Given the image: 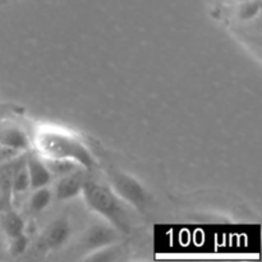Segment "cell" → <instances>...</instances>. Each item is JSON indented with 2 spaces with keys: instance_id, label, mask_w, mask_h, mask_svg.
Instances as JSON below:
<instances>
[{
  "instance_id": "1",
  "label": "cell",
  "mask_w": 262,
  "mask_h": 262,
  "mask_svg": "<svg viewBox=\"0 0 262 262\" xmlns=\"http://www.w3.org/2000/svg\"><path fill=\"white\" fill-rule=\"evenodd\" d=\"M36 145L43 159H67L86 169L95 165L89 148L66 130L50 128L40 130L36 137Z\"/></svg>"
},
{
  "instance_id": "2",
  "label": "cell",
  "mask_w": 262,
  "mask_h": 262,
  "mask_svg": "<svg viewBox=\"0 0 262 262\" xmlns=\"http://www.w3.org/2000/svg\"><path fill=\"white\" fill-rule=\"evenodd\" d=\"M87 206L112 223L120 232H129V215L124 201L112 188L100 182L86 179L82 187Z\"/></svg>"
},
{
  "instance_id": "3",
  "label": "cell",
  "mask_w": 262,
  "mask_h": 262,
  "mask_svg": "<svg viewBox=\"0 0 262 262\" xmlns=\"http://www.w3.org/2000/svg\"><path fill=\"white\" fill-rule=\"evenodd\" d=\"M113 189L120 200L138 210H143L147 205V193L145 188L132 177L120 171L110 173Z\"/></svg>"
},
{
  "instance_id": "4",
  "label": "cell",
  "mask_w": 262,
  "mask_h": 262,
  "mask_svg": "<svg viewBox=\"0 0 262 262\" xmlns=\"http://www.w3.org/2000/svg\"><path fill=\"white\" fill-rule=\"evenodd\" d=\"M72 235L71 223L67 219H56L49 225L38 239L37 250L41 252L58 250L66 245Z\"/></svg>"
},
{
  "instance_id": "5",
  "label": "cell",
  "mask_w": 262,
  "mask_h": 262,
  "mask_svg": "<svg viewBox=\"0 0 262 262\" xmlns=\"http://www.w3.org/2000/svg\"><path fill=\"white\" fill-rule=\"evenodd\" d=\"M118 239V234L113 228L106 225H94L82 235L79 248L84 253H94L96 251L109 247Z\"/></svg>"
},
{
  "instance_id": "6",
  "label": "cell",
  "mask_w": 262,
  "mask_h": 262,
  "mask_svg": "<svg viewBox=\"0 0 262 262\" xmlns=\"http://www.w3.org/2000/svg\"><path fill=\"white\" fill-rule=\"evenodd\" d=\"M84 181H86V178H84L83 173L79 169L73 171V173L60 177L55 187V197L60 200V201L74 199V197L78 196L82 192Z\"/></svg>"
},
{
  "instance_id": "7",
  "label": "cell",
  "mask_w": 262,
  "mask_h": 262,
  "mask_svg": "<svg viewBox=\"0 0 262 262\" xmlns=\"http://www.w3.org/2000/svg\"><path fill=\"white\" fill-rule=\"evenodd\" d=\"M0 147L14 152H23L30 147V140L25 130L15 125L0 127Z\"/></svg>"
},
{
  "instance_id": "8",
  "label": "cell",
  "mask_w": 262,
  "mask_h": 262,
  "mask_svg": "<svg viewBox=\"0 0 262 262\" xmlns=\"http://www.w3.org/2000/svg\"><path fill=\"white\" fill-rule=\"evenodd\" d=\"M26 166H27L28 176H30L31 189H37L50 184L53 176L46 168L43 160L33 154L26 155Z\"/></svg>"
},
{
  "instance_id": "9",
  "label": "cell",
  "mask_w": 262,
  "mask_h": 262,
  "mask_svg": "<svg viewBox=\"0 0 262 262\" xmlns=\"http://www.w3.org/2000/svg\"><path fill=\"white\" fill-rule=\"evenodd\" d=\"M2 228L8 238H14L25 233L26 223L18 212L13 210H5L2 217Z\"/></svg>"
},
{
  "instance_id": "10",
  "label": "cell",
  "mask_w": 262,
  "mask_h": 262,
  "mask_svg": "<svg viewBox=\"0 0 262 262\" xmlns=\"http://www.w3.org/2000/svg\"><path fill=\"white\" fill-rule=\"evenodd\" d=\"M28 189H31V183H30V176H28L27 166H26V155L23 156V159L20 160V163L18 164V166L15 168L14 176H13V182H12V193L14 194H22L25 192H27Z\"/></svg>"
},
{
  "instance_id": "11",
  "label": "cell",
  "mask_w": 262,
  "mask_h": 262,
  "mask_svg": "<svg viewBox=\"0 0 262 262\" xmlns=\"http://www.w3.org/2000/svg\"><path fill=\"white\" fill-rule=\"evenodd\" d=\"M43 163L51 176L59 177V178L82 168L76 161L67 160V159H43Z\"/></svg>"
},
{
  "instance_id": "12",
  "label": "cell",
  "mask_w": 262,
  "mask_h": 262,
  "mask_svg": "<svg viewBox=\"0 0 262 262\" xmlns=\"http://www.w3.org/2000/svg\"><path fill=\"white\" fill-rule=\"evenodd\" d=\"M33 191L35 192H33L30 199V210L35 214H40L50 205L53 193L46 187H41V188L33 189Z\"/></svg>"
},
{
  "instance_id": "13",
  "label": "cell",
  "mask_w": 262,
  "mask_h": 262,
  "mask_svg": "<svg viewBox=\"0 0 262 262\" xmlns=\"http://www.w3.org/2000/svg\"><path fill=\"white\" fill-rule=\"evenodd\" d=\"M28 243H30V239L28 237H26L25 233L20 235H17L14 238H10V245H9V252L10 255L17 257V256L23 255L26 252L28 247Z\"/></svg>"
},
{
  "instance_id": "14",
  "label": "cell",
  "mask_w": 262,
  "mask_h": 262,
  "mask_svg": "<svg viewBox=\"0 0 262 262\" xmlns=\"http://www.w3.org/2000/svg\"><path fill=\"white\" fill-rule=\"evenodd\" d=\"M261 4L257 0H252V2H247L242 5V8L239 9V17L242 19H252L256 15L260 13Z\"/></svg>"
}]
</instances>
